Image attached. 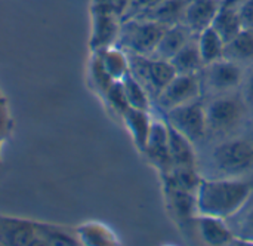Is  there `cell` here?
I'll use <instances>...</instances> for the list:
<instances>
[{"label": "cell", "instance_id": "25", "mask_svg": "<svg viewBox=\"0 0 253 246\" xmlns=\"http://www.w3.org/2000/svg\"><path fill=\"white\" fill-rule=\"evenodd\" d=\"M90 76L93 80L95 88L104 95L107 92V89L114 83V80L110 77V74L105 71L101 58L96 52H93V58H92V64H90Z\"/></svg>", "mask_w": 253, "mask_h": 246}, {"label": "cell", "instance_id": "2", "mask_svg": "<svg viewBox=\"0 0 253 246\" xmlns=\"http://www.w3.org/2000/svg\"><path fill=\"white\" fill-rule=\"evenodd\" d=\"M165 30L166 25L151 19H145V18L123 19L116 46L123 49L126 53L153 56Z\"/></svg>", "mask_w": 253, "mask_h": 246}, {"label": "cell", "instance_id": "27", "mask_svg": "<svg viewBox=\"0 0 253 246\" xmlns=\"http://www.w3.org/2000/svg\"><path fill=\"white\" fill-rule=\"evenodd\" d=\"M104 98L107 99L110 107L116 113H119L120 116L129 108V104H127V99L125 97V91H123V86H122V82H114L107 89V92L104 94Z\"/></svg>", "mask_w": 253, "mask_h": 246}, {"label": "cell", "instance_id": "14", "mask_svg": "<svg viewBox=\"0 0 253 246\" xmlns=\"http://www.w3.org/2000/svg\"><path fill=\"white\" fill-rule=\"evenodd\" d=\"M196 224L200 238L205 244L212 246L230 245L236 238L231 229L227 226L224 218L212 217V215H196Z\"/></svg>", "mask_w": 253, "mask_h": 246}, {"label": "cell", "instance_id": "21", "mask_svg": "<svg viewBox=\"0 0 253 246\" xmlns=\"http://www.w3.org/2000/svg\"><path fill=\"white\" fill-rule=\"evenodd\" d=\"M96 53L99 55L105 71L114 82H120L129 73L127 53L119 46H110L102 50H96Z\"/></svg>", "mask_w": 253, "mask_h": 246}, {"label": "cell", "instance_id": "29", "mask_svg": "<svg viewBox=\"0 0 253 246\" xmlns=\"http://www.w3.org/2000/svg\"><path fill=\"white\" fill-rule=\"evenodd\" d=\"M9 131H10V116H9L7 107H6L4 97L0 92V146L4 141V138L7 137Z\"/></svg>", "mask_w": 253, "mask_h": 246}, {"label": "cell", "instance_id": "26", "mask_svg": "<svg viewBox=\"0 0 253 246\" xmlns=\"http://www.w3.org/2000/svg\"><path fill=\"white\" fill-rule=\"evenodd\" d=\"M129 6H130V0H92L90 1V10L111 13L122 19L126 16Z\"/></svg>", "mask_w": 253, "mask_h": 246}, {"label": "cell", "instance_id": "9", "mask_svg": "<svg viewBox=\"0 0 253 246\" xmlns=\"http://www.w3.org/2000/svg\"><path fill=\"white\" fill-rule=\"evenodd\" d=\"M142 153L160 171V174L172 171L173 166L169 153V128L165 119H153L150 137Z\"/></svg>", "mask_w": 253, "mask_h": 246}, {"label": "cell", "instance_id": "20", "mask_svg": "<svg viewBox=\"0 0 253 246\" xmlns=\"http://www.w3.org/2000/svg\"><path fill=\"white\" fill-rule=\"evenodd\" d=\"M190 1L191 0H163L160 4H157L156 7H153L151 10H148L147 13H144L142 16H138V18L151 19V21L160 22L166 27L179 24L184 19V13H185L187 6L190 4Z\"/></svg>", "mask_w": 253, "mask_h": 246}, {"label": "cell", "instance_id": "7", "mask_svg": "<svg viewBox=\"0 0 253 246\" xmlns=\"http://www.w3.org/2000/svg\"><path fill=\"white\" fill-rule=\"evenodd\" d=\"M200 94H202V80L199 77V73L176 74L166 85V88L157 95L154 101L159 105V108L166 113L175 107L197 101L200 98Z\"/></svg>", "mask_w": 253, "mask_h": 246}, {"label": "cell", "instance_id": "3", "mask_svg": "<svg viewBox=\"0 0 253 246\" xmlns=\"http://www.w3.org/2000/svg\"><path fill=\"white\" fill-rule=\"evenodd\" d=\"M211 162L219 177L239 178L253 169V143L248 138H233L216 146Z\"/></svg>", "mask_w": 253, "mask_h": 246}, {"label": "cell", "instance_id": "31", "mask_svg": "<svg viewBox=\"0 0 253 246\" xmlns=\"http://www.w3.org/2000/svg\"><path fill=\"white\" fill-rule=\"evenodd\" d=\"M240 239L249 242L251 245H253V209L249 211L245 218L242 220L240 226H239V236Z\"/></svg>", "mask_w": 253, "mask_h": 246}, {"label": "cell", "instance_id": "5", "mask_svg": "<svg viewBox=\"0 0 253 246\" xmlns=\"http://www.w3.org/2000/svg\"><path fill=\"white\" fill-rule=\"evenodd\" d=\"M129 73L147 89L151 99L166 88V85L176 76V71L170 61L157 56L127 53Z\"/></svg>", "mask_w": 253, "mask_h": 246}, {"label": "cell", "instance_id": "28", "mask_svg": "<svg viewBox=\"0 0 253 246\" xmlns=\"http://www.w3.org/2000/svg\"><path fill=\"white\" fill-rule=\"evenodd\" d=\"M162 1L163 0H130V6H129L127 13L123 19L142 16L144 13H147L148 10H151L153 7L160 4Z\"/></svg>", "mask_w": 253, "mask_h": 246}, {"label": "cell", "instance_id": "12", "mask_svg": "<svg viewBox=\"0 0 253 246\" xmlns=\"http://www.w3.org/2000/svg\"><path fill=\"white\" fill-rule=\"evenodd\" d=\"M219 4L221 0H191L185 9L182 22L194 36H197L203 30L212 27Z\"/></svg>", "mask_w": 253, "mask_h": 246}, {"label": "cell", "instance_id": "30", "mask_svg": "<svg viewBox=\"0 0 253 246\" xmlns=\"http://www.w3.org/2000/svg\"><path fill=\"white\" fill-rule=\"evenodd\" d=\"M239 12L242 27L246 30H253V0H242Z\"/></svg>", "mask_w": 253, "mask_h": 246}, {"label": "cell", "instance_id": "8", "mask_svg": "<svg viewBox=\"0 0 253 246\" xmlns=\"http://www.w3.org/2000/svg\"><path fill=\"white\" fill-rule=\"evenodd\" d=\"M246 113L243 101L237 97H219L206 107L208 128L213 131H228L237 126Z\"/></svg>", "mask_w": 253, "mask_h": 246}, {"label": "cell", "instance_id": "32", "mask_svg": "<svg viewBox=\"0 0 253 246\" xmlns=\"http://www.w3.org/2000/svg\"><path fill=\"white\" fill-rule=\"evenodd\" d=\"M246 97H248V101L253 104V71H252V74L249 76V80H248V86H246Z\"/></svg>", "mask_w": 253, "mask_h": 246}, {"label": "cell", "instance_id": "24", "mask_svg": "<svg viewBox=\"0 0 253 246\" xmlns=\"http://www.w3.org/2000/svg\"><path fill=\"white\" fill-rule=\"evenodd\" d=\"M120 82H122V86H123V91H125V97L127 99L129 107L150 111V105H151L153 99H151L150 94L147 92V89L130 73H127Z\"/></svg>", "mask_w": 253, "mask_h": 246}, {"label": "cell", "instance_id": "10", "mask_svg": "<svg viewBox=\"0 0 253 246\" xmlns=\"http://www.w3.org/2000/svg\"><path fill=\"white\" fill-rule=\"evenodd\" d=\"M90 15H92V33H90L89 46L92 52L102 50L110 46H116L123 19L116 15L96 12V10H90Z\"/></svg>", "mask_w": 253, "mask_h": 246}, {"label": "cell", "instance_id": "22", "mask_svg": "<svg viewBox=\"0 0 253 246\" xmlns=\"http://www.w3.org/2000/svg\"><path fill=\"white\" fill-rule=\"evenodd\" d=\"M197 45H199V50H200L205 65H209V64L224 58L225 42L212 27L203 30L200 34H197Z\"/></svg>", "mask_w": 253, "mask_h": 246}, {"label": "cell", "instance_id": "18", "mask_svg": "<svg viewBox=\"0 0 253 246\" xmlns=\"http://www.w3.org/2000/svg\"><path fill=\"white\" fill-rule=\"evenodd\" d=\"M122 119H123L126 128L129 129L136 148L139 151H144L145 144H147L148 137H150L151 123H153V117L150 116V111L129 107L122 114Z\"/></svg>", "mask_w": 253, "mask_h": 246}, {"label": "cell", "instance_id": "19", "mask_svg": "<svg viewBox=\"0 0 253 246\" xmlns=\"http://www.w3.org/2000/svg\"><path fill=\"white\" fill-rule=\"evenodd\" d=\"M169 61L176 74H197L202 68H205V62L197 45V36L187 42Z\"/></svg>", "mask_w": 253, "mask_h": 246}, {"label": "cell", "instance_id": "16", "mask_svg": "<svg viewBox=\"0 0 253 246\" xmlns=\"http://www.w3.org/2000/svg\"><path fill=\"white\" fill-rule=\"evenodd\" d=\"M194 37V34L190 31V28L184 24H173L166 27L153 56L162 58V59H170L187 42H190Z\"/></svg>", "mask_w": 253, "mask_h": 246}, {"label": "cell", "instance_id": "17", "mask_svg": "<svg viewBox=\"0 0 253 246\" xmlns=\"http://www.w3.org/2000/svg\"><path fill=\"white\" fill-rule=\"evenodd\" d=\"M169 153L173 168H197V156L193 141L173 129L169 123Z\"/></svg>", "mask_w": 253, "mask_h": 246}, {"label": "cell", "instance_id": "15", "mask_svg": "<svg viewBox=\"0 0 253 246\" xmlns=\"http://www.w3.org/2000/svg\"><path fill=\"white\" fill-rule=\"evenodd\" d=\"M165 195L166 202L170 209V214L175 220L187 223L197 215V206H196V193L178 189L175 186L165 183Z\"/></svg>", "mask_w": 253, "mask_h": 246}, {"label": "cell", "instance_id": "4", "mask_svg": "<svg viewBox=\"0 0 253 246\" xmlns=\"http://www.w3.org/2000/svg\"><path fill=\"white\" fill-rule=\"evenodd\" d=\"M0 242L6 245L74 244V241L61 230H49L28 221L3 217H0Z\"/></svg>", "mask_w": 253, "mask_h": 246}, {"label": "cell", "instance_id": "11", "mask_svg": "<svg viewBox=\"0 0 253 246\" xmlns=\"http://www.w3.org/2000/svg\"><path fill=\"white\" fill-rule=\"evenodd\" d=\"M206 83L216 92H225L237 88L243 79V70L239 62L221 58L209 65H205Z\"/></svg>", "mask_w": 253, "mask_h": 246}, {"label": "cell", "instance_id": "6", "mask_svg": "<svg viewBox=\"0 0 253 246\" xmlns=\"http://www.w3.org/2000/svg\"><path fill=\"white\" fill-rule=\"evenodd\" d=\"M165 120L193 143L203 140L208 129L206 108L199 99L166 111Z\"/></svg>", "mask_w": 253, "mask_h": 246}, {"label": "cell", "instance_id": "1", "mask_svg": "<svg viewBox=\"0 0 253 246\" xmlns=\"http://www.w3.org/2000/svg\"><path fill=\"white\" fill-rule=\"evenodd\" d=\"M252 196V187L240 178H202L196 192L197 215L230 218L240 212Z\"/></svg>", "mask_w": 253, "mask_h": 246}, {"label": "cell", "instance_id": "13", "mask_svg": "<svg viewBox=\"0 0 253 246\" xmlns=\"http://www.w3.org/2000/svg\"><path fill=\"white\" fill-rule=\"evenodd\" d=\"M240 1L242 0H221L219 9L212 22V28L222 37L225 43H228L243 30L239 12Z\"/></svg>", "mask_w": 253, "mask_h": 246}, {"label": "cell", "instance_id": "23", "mask_svg": "<svg viewBox=\"0 0 253 246\" xmlns=\"http://www.w3.org/2000/svg\"><path fill=\"white\" fill-rule=\"evenodd\" d=\"M224 58L242 62L253 58V30L243 28L234 39L225 43Z\"/></svg>", "mask_w": 253, "mask_h": 246}]
</instances>
